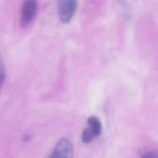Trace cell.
Returning a JSON list of instances; mask_svg holds the SVG:
<instances>
[{
    "instance_id": "obj_1",
    "label": "cell",
    "mask_w": 158,
    "mask_h": 158,
    "mask_svg": "<svg viewBox=\"0 0 158 158\" xmlns=\"http://www.w3.org/2000/svg\"><path fill=\"white\" fill-rule=\"evenodd\" d=\"M77 9V0H58V15L62 23H68L73 19Z\"/></svg>"
},
{
    "instance_id": "obj_2",
    "label": "cell",
    "mask_w": 158,
    "mask_h": 158,
    "mask_svg": "<svg viewBox=\"0 0 158 158\" xmlns=\"http://www.w3.org/2000/svg\"><path fill=\"white\" fill-rule=\"evenodd\" d=\"M37 1L36 0H25L21 10V26L27 27L35 19L37 13Z\"/></svg>"
},
{
    "instance_id": "obj_3",
    "label": "cell",
    "mask_w": 158,
    "mask_h": 158,
    "mask_svg": "<svg viewBox=\"0 0 158 158\" xmlns=\"http://www.w3.org/2000/svg\"><path fill=\"white\" fill-rule=\"evenodd\" d=\"M49 158H73V146L70 140L60 139Z\"/></svg>"
},
{
    "instance_id": "obj_4",
    "label": "cell",
    "mask_w": 158,
    "mask_h": 158,
    "mask_svg": "<svg viewBox=\"0 0 158 158\" xmlns=\"http://www.w3.org/2000/svg\"><path fill=\"white\" fill-rule=\"evenodd\" d=\"M88 124H89V128L92 131L94 137H97L101 134L102 123L99 118H97L96 116H90L88 119Z\"/></svg>"
},
{
    "instance_id": "obj_5",
    "label": "cell",
    "mask_w": 158,
    "mask_h": 158,
    "mask_svg": "<svg viewBox=\"0 0 158 158\" xmlns=\"http://www.w3.org/2000/svg\"><path fill=\"white\" fill-rule=\"evenodd\" d=\"M6 80V69H5V64L3 61V58L0 54V90H1L4 83Z\"/></svg>"
},
{
    "instance_id": "obj_6",
    "label": "cell",
    "mask_w": 158,
    "mask_h": 158,
    "mask_svg": "<svg viewBox=\"0 0 158 158\" xmlns=\"http://www.w3.org/2000/svg\"><path fill=\"white\" fill-rule=\"evenodd\" d=\"M93 138H94V135H93L92 131H91L89 127L86 128V129L83 131V133H82V141H83V142H85V143H89V142L93 139Z\"/></svg>"
},
{
    "instance_id": "obj_7",
    "label": "cell",
    "mask_w": 158,
    "mask_h": 158,
    "mask_svg": "<svg viewBox=\"0 0 158 158\" xmlns=\"http://www.w3.org/2000/svg\"><path fill=\"white\" fill-rule=\"evenodd\" d=\"M140 158H158V152H156V151L147 152Z\"/></svg>"
}]
</instances>
